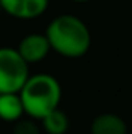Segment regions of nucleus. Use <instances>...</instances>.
<instances>
[{"instance_id": "obj_1", "label": "nucleus", "mask_w": 132, "mask_h": 134, "mask_svg": "<svg viewBox=\"0 0 132 134\" xmlns=\"http://www.w3.org/2000/svg\"><path fill=\"white\" fill-rule=\"evenodd\" d=\"M45 36L50 48L58 55L76 59L84 56L92 45V34L82 19L73 14L56 16L47 27Z\"/></svg>"}, {"instance_id": "obj_2", "label": "nucleus", "mask_w": 132, "mask_h": 134, "mask_svg": "<svg viewBox=\"0 0 132 134\" xmlns=\"http://www.w3.org/2000/svg\"><path fill=\"white\" fill-rule=\"evenodd\" d=\"M19 97L23 106V112L30 119L42 120L48 112L59 108L62 87L50 73L30 75L19 91Z\"/></svg>"}, {"instance_id": "obj_3", "label": "nucleus", "mask_w": 132, "mask_h": 134, "mask_svg": "<svg viewBox=\"0 0 132 134\" xmlns=\"http://www.w3.org/2000/svg\"><path fill=\"white\" fill-rule=\"evenodd\" d=\"M30 76V66L13 47H0V94H19Z\"/></svg>"}, {"instance_id": "obj_4", "label": "nucleus", "mask_w": 132, "mask_h": 134, "mask_svg": "<svg viewBox=\"0 0 132 134\" xmlns=\"http://www.w3.org/2000/svg\"><path fill=\"white\" fill-rule=\"evenodd\" d=\"M16 50L19 52V55L28 66L44 61L51 52L47 36L42 33H30L23 36Z\"/></svg>"}, {"instance_id": "obj_5", "label": "nucleus", "mask_w": 132, "mask_h": 134, "mask_svg": "<svg viewBox=\"0 0 132 134\" xmlns=\"http://www.w3.org/2000/svg\"><path fill=\"white\" fill-rule=\"evenodd\" d=\"M50 5V0H0V8L11 17L31 20L40 17Z\"/></svg>"}, {"instance_id": "obj_6", "label": "nucleus", "mask_w": 132, "mask_h": 134, "mask_svg": "<svg viewBox=\"0 0 132 134\" xmlns=\"http://www.w3.org/2000/svg\"><path fill=\"white\" fill-rule=\"evenodd\" d=\"M90 134H128V123L118 114L103 112L92 120Z\"/></svg>"}, {"instance_id": "obj_7", "label": "nucleus", "mask_w": 132, "mask_h": 134, "mask_svg": "<svg viewBox=\"0 0 132 134\" xmlns=\"http://www.w3.org/2000/svg\"><path fill=\"white\" fill-rule=\"evenodd\" d=\"M23 106L19 94H0V119L5 122H16L23 115Z\"/></svg>"}, {"instance_id": "obj_8", "label": "nucleus", "mask_w": 132, "mask_h": 134, "mask_svg": "<svg viewBox=\"0 0 132 134\" xmlns=\"http://www.w3.org/2000/svg\"><path fill=\"white\" fill-rule=\"evenodd\" d=\"M40 122H42L44 131L47 134H67L68 128H70L68 115L59 108L48 112Z\"/></svg>"}, {"instance_id": "obj_9", "label": "nucleus", "mask_w": 132, "mask_h": 134, "mask_svg": "<svg viewBox=\"0 0 132 134\" xmlns=\"http://www.w3.org/2000/svg\"><path fill=\"white\" fill-rule=\"evenodd\" d=\"M13 134H40V128L34 119H19L14 122Z\"/></svg>"}, {"instance_id": "obj_10", "label": "nucleus", "mask_w": 132, "mask_h": 134, "mask_svg": "<svg viewBox=\"0 0 132 134\" xmlns=\"http://www.w3.org/2000/svg\"><path fill=\"white\" fill-rule=\"evenodd\" d=\"M70 2H75V3H87L90 0H70Z\"/></svg>"}]
</instances>
